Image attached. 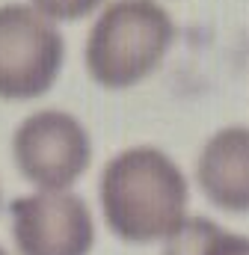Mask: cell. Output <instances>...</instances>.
Wrapping results in <instances>:
<instances>
[{
    "label": "cell",
    "mask_w": 249,
    "mask_h": 255,
    "mask_svg": "<svg viewBox=\"0 0 249 255\" xmlns=\"http://www.w3.org/2000/svg\"><path fill=\"white\" fill-rule=\"evenodd\" d=\"M104 0H33V9H39L51 21H77L89 12H95Z\"/></svg>",
    "instance_id": "8"
},
{
    "label": "cell",
    "mask_w": 249,
    "mask_h": 255,
    "mask_svg": "<svg viewBox=\"0 0 249 255\" xmlns=\"http://www.w3.org/2000/svg\"><path fill=\"white\" fill-rule=\"evenodd\" d=\"M12 235L21 255H89L95 223L86 202L65 190H42L12 202Z\"/></svg>",
    "instance_id": "5"
},
{
    "label": "cell",
    "mask_w": 249,
    "mask_h": 255,
    "mask_svg": "<svg viewBox=\"0 0 249 255\" xmlns=\"http://www.w3.org/2000/svg\"><path fill=\"white\" fill-rule=\"evenodd\" d=\"M163 255H249V238L223 232L214 220L193 217L175 238H169Z\"/></svg>",
    "instance_id": "7"
},
{
    "label": "cell",
    "mask_w": 249,
    "mask_h": 255,
    "mask_svg": "<svg viewBox=\"0 0 249 255\" xmlns=\"http://www.w3.org/2000/svg\"><path fill=\"white\" fill-rule=\"evenodd\" d=\"M65 45L51 18L27 3L0 6V98L45 95L62 68Z\"/></svg>",
    "instance_id": "3"
},
{
    "label": "cell",
    "mask_w": 249,
    "mask_h": 255,
    "mask_svg": "<svg viewBox=\"0 0 249 255\" xmlns=\"http://www.w3.org/2000/svg\"><path fill=\"white\" fill-rule=\"evenodd\" d=\"M12 154L21 175L42 190H68L92 160L86 128L62 110H39L15 128Z\"/></svg>",
    "instance_id": "4"
},
{
    "label": "cell",
    "mask_w": 249,
    "mask_h": 255,
    "mask_svg": "<svg viewBox=\"0 0 249 255\" xmlns=\"http://www.w3.org/2000/svg\"><path fill=\"white\" fill-rule=\"evenodd\" d=\"M0 255H9V253H6V250H3V247H0Z\"/></svg>",
    "instance_id": "9"
},
{
    "label": "cell",
    "mask_w": 249,
    "mask_h": 255,
    "mask_svg": "<svg viewBox=\"0 0 249 255\" xmlns=\"http://www.w3.org/2000/svg\"><path fill=\"white\" fill-rule=\"evenodd\" d=\"M172 39L175 24L157 0H116L89 30L86 68L95 83L127 89L160 65Z\"/></svg>",
    "instance_id": "2"
},
{
    "label": "cell",
    "mask_w": 249,
    "mask_h": 255,
    "mask_svg": "<svg viewBox=\"0 0 249 255\" xmlns=\"http://www.w3.org/2000/svg\"><path fill=\"white\" fill-rule=\"evenodd\" d=\"M101 208L116 238L151 244L175 238L187 223V178L178 163L151 145L119 151L101 172Z\"/></svg>",
    "instance_id": "1"
},
{
    "label": "cell",
    "mask_w": 249,
    "mask_h": 255,
    "mask_svg": "<svg viewBox=\"0 0 249 255\" xmlns=\"http://www.w3.org/2000/svg\"><path fill=\"white\" fill-rule=\"evenodd\" d=\"M196 178L217 208L249 214V128L217 130L196 160Z\"/></svg>",
    "instance_id": "6"
}]
</instances>
